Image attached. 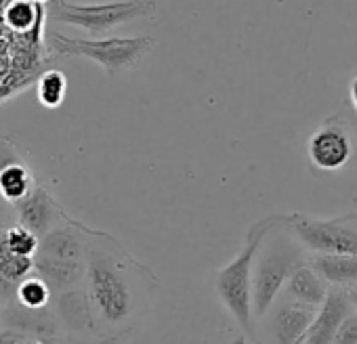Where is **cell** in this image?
I'll return each instance as SVG.
<instances>
[{"mask_svg":"<svg viewBox=\"0 0 357 344\" xmlns=\"http://www.w3.org/2000/svg\"><path fill=\"white\" fill-rule=\"evenodd\" d=\"M36 179L30 175V170L24 164H7L0 168V198L7 204L15 206L22 202L34 187Z\"/></svg>","mask_w":357,"mask_h":344,"instance_id":"15","label":"cell"},{"mask_svg":"<svg viewBox=\"0 0 357 344\" xmlns=\"http://www.w3.org/2000/svg\"><path fill=\"white\" fill-rule=\"evenodd\" d=\"M282 219L284 214L282 217L273 214V217L257 221L246 233L242 252L231 263L221 267L215 275L217 298L229 311V315L242 327V331L252 340V344L257 342V325L252 317V260L263 237L273 227H278Z\"/></svg>","mask_w":357,"mask_h":344,"instance_id":"2","label":"cell"},{"mask_svg":"<svg viewBox=\"0 0 357 344\" xmlns=\"http://www.w3.org/2000/svg\"><path fill=\"white\" fill-rule=\"evenodd\" d=\"M30 3H34V5H49L51 0H30Z\"/></svg>","mask_w":357,"mask_h":344,"instance_id":"25","label":"cell"},{"mask_svg":"<svg viewBox=\"0 0 357 344\" xmlns=\"http://www.w3.org/2000/svg\"><path fill=\"white\" fill-rule=\"evenodd\" d=\"M32 271H34V258L13 254L5 246L3 237H0V277H3L5 281H9V283H13V286H17Z\"/></svg>","mask_w":357,"mask_h":344,"instance_id":"18","label":"cell"},{"mask_svg":"<svg viewBox=\"0 0 357 344\" xmlns=\"http://www.w3.org/2000/svg\"><path fill=\"white\" fill-rule=\"evenodd\" d=\"M49 47L59 57L91 59L107 76L116 78L130 72L155 47L151 36H99V38H72L61 32L49 36Z\"/></svg>","mask_w":357,"mask_h":344,"instance_id":"4","label":"cell"},{"mask_svg":"<svg viewBox=\"0 0 357 344\" xmlns=\"http://www.w3.org/2000/svg\"><path fill=\"white\" fill-rule=\"evenodd\" d=\"M15 210H17V223L34 231L38 237H43L47 231H51L55 225H59L66 219L63 210L53 200V196L45 187H38L36 183L32 191L22 202L15 204Z\"/></svg>","mask_w":357,"mask_h":344,"instance_id":"9","label":"cell"},{"mask_svg":"<svg viewBox=\"0 0 357 344\" xmlns=\"http://www.w3.org/2000/svg\"><path fill=\"white\" fill-rule=\"evenodd\" d=\"M68 93V78L59 70H49L45 72L38 82H36V95L43 107L57 109Z\"/></svg>","mask_w":357,"mask_h":344,"instance_id":"17","label":"cell"},{"mask_svg":"<svg viewBox=\"0 0 357 344\" xmlns=\"http://www.w3.org/2000/svg\"><path fill=\"white\" fill-rule=\"evenodd\" d=\"M82 290L95 336L118 342L145 319L160 281L114 235L89 229Z\"/></svg>","mask_w":357,"mask_h":344,"instance_id":"1","label":"cell"},{"mask_svg":"<svg viewBox=\"0 0 357 344\" xmlns=\"http://www.w3.org/2000/svg\"><path fill=\"white\" fill-rule=\"evenodd\" d=\"M317 308L319 306H309L282 296L257 321L263 325V329H257L255 344H294L298 338L307 334L309 325L317 315Z\"/></svg>","mask_w":357,"mask_h":344,"instance_id":"7","label":"cell"},{"mask_svg":"<svg viewBox=\"0 0 357 344\" xmlns=\"http://www.w3.org/2000/svg\"><path fill=\"white\" fill-rule=\"evenodd\" d=\"M17 344H45L43 340H36V338H24V340H20Z\"/></svg>","mask_w":357,"mask_h":344,"instance_id":"24","label":"cell"},{"mask_svg":"<svg viewBox=\"0 0 357 344\" xmlns=\"http://www.w3.org/2000/svg\"><path fill=\"white\" fill-rule=\"evenodd\" d=\"M294 344H305V336H303V338H298V340H296Z\"/></svg>","mask_w":357,"mask_h":344,"instance_id":"26","label":"cell"},{"mask_svg":"<svg viewBox=\"0 0 357 344\" xmlns=\"http://www.w3.org/2000/svg\"><path fill=\"white\" fill-rule=\"evenodd\" d=\"M351 298L347 288H330L326 300L317 308L313 323L305 334V344H332L338 323L351 311Z\"/></svg>","mask_w":357,"mask_h":344,"instance_id":"10","label":"cell"},{"mask_svg":"<svg viewBox=\"0 0 357 344\" xmlns=\"http://www.w3.org/2000/svg\"><path fill=\"white\" fill-rule=\"evenodd\" d=\"M347 294H349V298H351L353 306L357 308V286H355V288H347Z\"/></svg>","mask_w":357,"mask_h":344,"instance_id":"23","label":"cell"},{"mask_svg":"<svg viewBox=\"0 0 357 344\" xmlns=\"http://www.w3.org/2000/svg\"><path fill=\"white\" fill-rule=\"evenodd\" d=\"M53 300H55L53 317L57 319L63 334H68L70 338H74V336H95L89 302H86V296H84L82 288L53 294Z\"/></svg>","mask_w":357,"mask_h":344,"instance_id":"11","label":"cell"},{"mask_svg":"<svg viewBox=\"0 0 357 344\" xmlns=\"http://www.w3.org/2000/svg\"><path fill=\"white\" fill-rule=\"evenodd\" d=\"M5 242V246L13 252V254H20V256H30L34 258L36 250H38V235L34 231H30L28 227L15 223L11 227L5 229V233L0 235Z\"/></svg>","mask_w":357,"mask_h":344,"instance_id":"19","label":"cell"},{"mask_svg":"<svg viewBox=\"0 0 357 344\" xmlns=\"http://www.w3.org/2000/svg\"><path fill=\"white\" fill-rule=\"evenodd\" d=\"M158 5L153 0H122V3H95L76 5L68 0H51L49 17L59 24L84 30L91 36H103L114 28L139 19L153 17Z\"/></svg>","mask_w":357,"mask_h":344,"instance_id":"5","label":"cell"},{"mask_svg":"<svg viewBox=\"0 0 357 344\" xmlns=\"http://www.w3.org/2000/svg\"><path fill=\"white\" fill-rule=\"evenodd\" d=\"M284 227L305 248V252L357 256V212L334 219L284 214Z\"/></svg>","mask_w":357,"mask_h":344,"instance_id":"6","label":"cell"},{"mask_svg":"<svg viewBox=\"0 0 357 344\" xmlns=\"http://www.w3.org/2000/svg\"><path fill=\"white\" fill-rule=\"evenodd\" d=\"M36 5L30 3V0H15L5 9V22L9 28H13L15 32H30L36 26Z\"/></svg>","mask_w":357,"mask_h":344,"instance_id":"20","label":"cell"},{"mask_svg":"<svg viewBox=\"0 0 357 344\" xmlns=\"http://www.w3.org/2000/svg\"><path fill=\"white\" fill-rule=\"evenodd\" d=\"M15 300L26 311H43L51 304L53 292L40 275H28L15 286Z\"/></svg>","mask_w":357,"mask_h":344,"instance_id":"16","label":"cell"},{"mask_svg":"<svg viewBox=\"0 0 357 344\" xmlns=\"http://www.w3.org/2000/svg\"><path fill=\"white\" fill-rule=\"evenodd\" d=\"M328 292H330L328 283L313 271V267L307 263V256H305V260H301L292 269L280 294L290 300L309 304V306H321Z\"/></svg>","mask_w":357,"mask_h":344,"instance_id":"12","label":"cell"},{"mask_svg":"<svg viewBox=\"0 0 357 344\" xmlns=\"http://www.w3.org/2000/svg\"><path fill=\"white\" fill-rule=\"evenodd\" d=\"M309 159L319 170H340L353 153L351 136L338 120H326L309 139Z\"/></svg>","mask_w":357,"mask_h":344,"instance_id":"8","label":"cell"},{"mask_svg":"<svg viewBox=\"0 0 357 344\" xmlns=\"http://www.w3.org/2000/svg\"><path fill=\"white\" fill-rule=\"evenodd\" d=\"M40 275L53 294L68 292L82 288L84 283V263H72V260H53L34 254V271Z\"/></svg>","mask_w":357,"mask_h":344,"instance_id":"14","label":"cell"},{"mask_svg":"<svg viewBox=\"0 0 357 344\" xmlns=\"http://www.w3.org/2000/svg\"><path fill=\"white\" fill-rule=\"evenodd\" d=\"M351 103H353V107L357 109V76H355V80L351 82Z\"/></svg>","mask_w":357,"mask_h":344,"instance_id":"22","label":"cell"},{"mask_svg":"<svg viewBox=\"0 0 357 344\" xmlns=\"http://www.w3.org/2000/svg\"><path fill=\"white\" fill-rule=\"evenodd\" d=\"M305 248L288 233L284 219L261 242L252 260V317L257 321L278 300L292 269L305 260Z\"/></svg>","mask_w":357,"mask_h":344,"instance_id":"3","label":"cell"},{"mask_svg":"<svg viewBox=\"0 0 357 344\" xmlns=\"http://www.w3.org/2000/svg\"><path fill=\"white\" fill-rule=\"evenodd\" d=\"M307 263L332 288H355L357 286V256L330 254V252H307Z\"/></svg>","mask_w":357,"mask_h":344,"instance_id":"13","label":"cell"},{"mask_svg":"<svg viewBox=\"0 0 357 344\" xmlns=\"http://www.w3.org/2000/svg\"><path fill=\"white\" fill-rule=\"evenodd\" d=\"M332 344H357V308L355 306H351V311L338 323Z\"/></svg>","mask_w":357,"mask_h":344,"instance_id":"21","label":"cell"}]
</instances>
